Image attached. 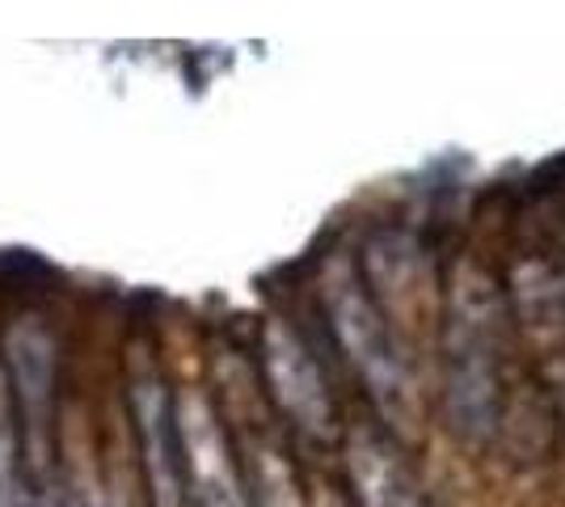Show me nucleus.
<instances>
[{"mask_svg": "<svg viewBox=\"0 0 565 507\" xmlns=\"http://www.w3.org/2000/svg\"><path fill=\"white\" fill-rule=\"evenodd\" d=\"M321 300H326V317H330V330L342 347V356L351 360L363 389L372 393L380 414L388 419V435L397 440V432H405L418 419V389H414L405 351H401L380 300L347 258H333L326 266Z\"/></svg>", "mask_w": 565, "mask_h": 507, "instance_id": "obj_2", "label": "nucleus"}, {"mask_svg": "<svg viewBox=\"0 0 565 507\" xmlns=\"http://www.w3.org/2000/svg\"><path fill=\"white\" fill-rule=\"evenodd\" d=\"M72 507H115V504H106L102 495H81V499H76Z\"/></svg>", "mask_w": 565, "mask_h": 507, "instance_id": "obj_8", "label": "nucleus"}, {"mask_svg": "<svg viewBox=\"0 0 565 507\" xmlns=\"http://www.w3.org/2000/svg\"><path fill=\"white\" fill-rule=\"evenodd\" d=\"M347 478L359 507H423V486L388 432L354 427L347 435Z\"/></svg>", "mask_w": 565, "mask_h": 507, "instance_id": "obj_6", "label": "nucleus"}, {"mask_svg": "<svg viewBox=\"0 0 565 507\" xmlns=\"http://www.w3.org/2000/svg\"><path fill=\"white\" fill-rule=\"evenodd\" d=\"M262 360H266V381L279 402V411L308 435H333V393L312 363L300 335L282 321H270L262 335Z\"/></svg>", "mask_w": 565, "mask_h": 507, "instance_id": "obj_5", "label": "nucleus"}, {"mask_svg": "<svg viewBox=\"0 0 565 507\" xmlns=\"http://www.w3.org/2000/svg\"><path fill=\"white\" fill-rule=\"evenodd\" d=\"M178 427H182V461H186V499L194 507H254L245 483L236 474L228 435L203 393L178 398Z\"/></svg>", "mask_w": 565, "mask_h": 507, "instance_id": "obj_4", "label": "nucleus"}, {"mask_svg": "<svg viewBox=\"0 0 565 507\" xmlns=\"http://www.w3.org/2000/svg\"><path fill=\"white\" fill-rule=\"evenodd\" d=\"M131 419H136V432H140L143 478H148L152 507H190L178 402L169 398L166 381L152 363H140L131 372Z\"/></svg>", "mask_w": 565, "mask_h": 507, "instance_id": "obj_3", "label": "nucleus"}, {"mask_svg": "<svg viewBox=\"0 0 565 507\" xmlns=\"http://www.w3.org/2000/svg\"><path fill=\"white\" fill-rule=\"evenodd\" d=\"M249 486H254V507H308L300 478H296L291 461L282 457L279 448H258L254 453Z\"/></svg>", "mask_w": 565, "mask_h": 507, "instance_id": "obj_7", "label": "nucleus"}, {"mask_svg": "<svg viewBox=\"0 0 565 507\" xmlns=\"http://www.w3.org/2000/svg\"><path fill=\"white\" fill-rule=\"evenodd\" d=\"M502 351H507V309L494 275L465 263L448 292L444 326V402L448 423L465 440L494 435L502 414Z\"/></svg>", "mask_w": 565, "mask_h": 507, "instance_id": "obj_1", "label": "nucleus"}]
</instances>
